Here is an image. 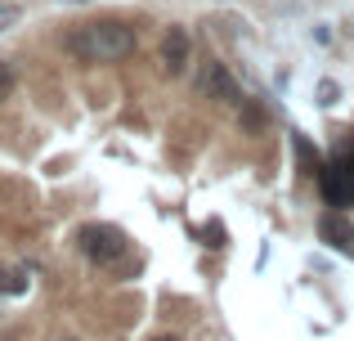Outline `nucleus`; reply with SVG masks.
<instances>
[{"label":"nucleus","instance_id":"1","mask_svg":"<svg viewBox=\"0 0 354 341\" xmlns=\"http://www.w3.org/2000/svg\"><path fill=\"white\" fill-rule=\"evenodd\" d=\"M68 50L86 63H117L126 54H135V27L104 18V23H86L81 32L68 36Z\"/></svg>","mask_w":354,"mask_h":341},{"label":"nucleus","instance_id":"2","mask_svg":"<svg viewBox=\"0 0 354 341\" xmlns=\"http://www.w3.org/2000/svg\"><path fill=\"white\" fill-rule=\"evenodd\" d=\"M77 247L90 256L95 265H113L126 256V234L113 225H81L77 229Z\"/></svg>","mask_w":354,"mask_h":341},{"label":"nucleus","instance_id":"3","mask_svg":"<svg viewBox=\"0 0 354 341\" xmlns=\"http://www.w3.org/2000/svg\"><path fill=\"white\" fill-rule=\"evenodd\" d=\"M198 95L202 99H211V104H234L238 108V86H234V77L225 72V63H216V59H207L202 63V72H198Z\"/></svg>","mask_w":354,"mask_h":341},{"label":"nucleus","instance_id":"4","mask_svg":"<svg viewBox=\"0 0 354 341\" xmlns=\"http://www.w3.org/2000/svg\"><path fill=\"white\" fill-rule=\"evenodd\" d=\"M189 59H193V41L184 27H166L162 36V72L166 77H184L189 72Z\"/></svg>","mask_w":354,"mask_h":341},{"label":"nucleus","instance_id":"5","mask_svg":"<svg viewBox=\"0 0 354 341\" xmlns=\"http://www.w3.org/2000/svg\"><path fill=\"white\" fill-rule=\"evenodd\" d=\"M319 238L332 247V252H341V256H354V225L341 211H328V216L319 220Z\"/></svg>","mask_w":354,"mask_h":341},{"label":"nucleus","instance_id":"6","mask_svg":"<svg viewBox=\"0 0 354 341\" xmlns=\"http://www.w3.org/2000/svg\"><path fill=\"white\" fill-rule=\"evenodd\" d=\"M238 122H242V131H247V135H260V131L269 126V113L256 104V99L242 95V99H238Z\"/></svg>","mask_w":354,"mask_h":341},{"label":"nucleus","instance_id":"7","mask_svg":"<svg viewBox=\"0 0 354 341\" xmlns=\"http://www.w3.org/2000/svg\"><path fill=\"white\" fill-rule=\"evenodd\" d=\"M292 144H296V158H301L305 175H319V171H323V162H319V153L310 149V140H305V135H292Z\"/></svg>","mask_w":354,"mask_h":341},{"label":"nucleus","instance_id":"8","mask_svg":"<svg viewBox=\"0 0 354 341\" xmlns=\"http://www.w3.org/2000/svg\"><path fill=\"white\" fill-rule=\"evenodd\" d=\"M14 86H18V68H14L9 59H0V104L14 95Z\"/></svg>","mask_w":354,"mask_h":341},{"label":"nucleus","instance_id":"9","mask_svg":"<svg viewBox=\"0 0 354 341\" xmlns=\"http://www.w3.org/2000/svg\"><path fill=\"white\" fill-rule=\"evenodd\" d=\"M27 288V279L18 270H0V292H23Z\"/></svg>","mask_w":354,"mask_h":341},{"label":"nucleus","instance_id":"10","mask_svg":"<svg viewBox=\"0 0 354 341\" xmlns=\"http://www.w3.org/2000/svg\"><path fill=\"white\" fill-rule=\"evenodd\" d=\"M337 99H341V86H337V81H323V86H319V104H323V108H332Z\"/></svg>","mask_w":354,"mask_h":341},{"label":"nucleus","instance_id":"11","mask_svg":"<svg viewBox=\"0 0 354 341\" xmlns=\"http://www.w3.org/2000/svg\"><path fill=\"white\" fill-rule=\"evenodd\" d=\"M14 23H18V9L14 5H0V32H9Z\"/></svg>","mask_w":354,"mask_h":341},{"label":"nucleus","instance_id":"12","mask_svg":"<svg viewBox=\"0 0 354 341\" xmlns=\"http://www.w3.org/2000/svg\"><path fill=\"white\" fill-rule=\"evenodd\" d=\"M211 247H225V225L220 220H211Z\"/></svg>","mask_w":354,"mask_h":341},{"label":"nucleus","instance_id":"13","mask_svg":"<svg viewBox=\"0 0 354 341\" xmlns=\"http://www.w3.org/2000/svg\"><path fill=\"white\" fill-rule=\"evenodd\" d=\"M157 341H175V337H157Z\"/></svg>","mask_w":354,"mask_h":341},{"label":"nucleus","instance_id":"14","mask_svg":"<svg viewBox=\"0 0 354 341\" xmlns=\"http://www.w3.org/2000/svg\"><path fill=\"white\" fill-rule=\"evenodd\" d=\"M63 341H77V337H63Z\"/></svg>","mask_w":354,"mask_h":341}]
</instances>
